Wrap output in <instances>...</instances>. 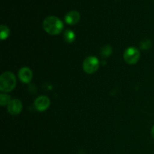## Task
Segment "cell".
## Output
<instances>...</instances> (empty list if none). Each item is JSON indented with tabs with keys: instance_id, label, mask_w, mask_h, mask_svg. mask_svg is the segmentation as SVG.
Listing matches in <instances>:
<instances>
[{
	"instance_id": "1",
	"label": "cell",
	"mask_w": 154,
	"mask_h": 154,
	"mask_svg": "<svg viewBox=\"0 0 154 154\" xmlns=\"http://www.w3.org/2000/svg\"><path fill=\"white\" fill-rule=\"evenodd\" d=\"M63 22L57 17L49 16L47 17L43 22V28L48 34L55 35L60 34L63 29Z\"/></svg>"
},
{
	"instance_id": "2",
	"label": "cell",
	"mask_w": 154,
	"mask_h": 154,
	"mask_svg": "<svg viewBox=\"0 0 154 154\" xmlns=\"http://www.w3.org/2000/svg\"><path fill=\"white\" fill-rule=\"evenodd\" d=\"M17 81L14 75L10 72L2 74L0 77V90L4 93L12 91L16 87Z\"/></svg>"
},
{
	"instance_id": "3",
	"label": "cell",
	"mask_w": 154,
	"mask_h": 154,
	"mask_svg": "<svg viewBox=\"0 0 154 154\" xmlns=\"http://www.w3.org/2000/svg\"><path fill=\"white\" fill-rule=\"evenodd\" d=\"M99 61L96 57H88L83 63V69L87 74H93L99 69Z\"/></svg>"
},
{
	"instance_id": "4",
	"label": "cell",
	"mask_w": 154,
	"mask_h": 154,
	"mask_svg": "<svg viewBox=\"0 0 154 154\" xmlns=\"http://www.w3.org/2000/svg\"><path fill=\"white\" fill-rule=\"evenodd\" d=\"M123 58L125 62L128 64H135L140 59L139 51L135 47H130L125 51Z\"/></svg>"
},
{
	"instance_id": "5",
	"label": "cell",
	"mask_w": 154,
	"mask_h": 154,
	"mask_svg": "<svg viewBox=\"0 0 154 154\" xmlns=\"http://www.w3.org/2000/svg\"><path fill=\"white\" fill-rule=\"evenodd\" d=\"M35 108L39 111H44L48 108L50 106V99L48 96H38L35 100Z\"/></svg>"
},
{
	"instance_id": "6",
	"label": "cell",
	"mask_w": 154,
	"mask_h": 154,
	"mask_svg": "<svg viewBox=\"0 0 154 154\" xmlns=\"http://www.w3.org/2000/svg\"><path fill=\"white\" fill-rule=\"evenodd\" d=\"M22 102L19 99H12L8 105V111L11 115H17L22 111Z\"/></svg>"
},
{
	"instance_id": "7",
	"label": "cell",
	"mask_w": 154,
	"mask_h": 154,
	"mask_svg": "<svg viewBox=\"0 0 154 154\" xmlns=\"http://www.w3.org/2000/svg\"><path fill=\"white\" fill-rule=\"evenodd\" d=\"M18 78L23 83L28 84L32 78V70L27 67H23L22 69H20L19 72H18Z\"/></svg>"
},
{
	"instance_id": "8",
	"label": "cell",
	"mask_w": 154,
	"mask_h": 154,
	"mask_svg": "<svg viewBox=\"0 0 154 154\" xmlns=\"http://www.w3.org/2000/svg\"><path fill=\"white\" fill-rule=\"evenodd\" d=\"M80 18H81V16H80L79 12L76 11H71L68 12L65 16V21L69 25H75L79 22Z\"/></svg>"
},
{
	"instance_id": "9",
	"label": "cell",
	"mask_w": 154,
	"mask_h": 154,
	"mask_svg": "<svg viewBox=\"0 0 154 154\" xmlns=\"http://www.w3.org/2000/svg\"><path fill=\"white\" fill-rule=\"evenodd\" d=\"M64 40L68 43H72L75 40V34L73 31L67 29L64 32Z\"/></svg>"
},
{
	"instance_id": "10",
	"label": "cell",
	"mask_w": 154,
	"mask_h": 154,
	"mask_svg": "<svg viewBox=\"0 0 154 154\" xmlns=\"http://www.w3.org/2000/svg\"><path fill=\"white\" fill-rule=\"evenodd\" d=\"M112 48L110 45H105L101 49L100 54L103 58H108L112 54Z\"/></svg>"
},
{
	"instance_id": "11",
	"label": "cell",
	"mask_w": 154,
	"mask_h": 154,
	"mask_svg": "<svg viewBox=\"0 0 154 154\" xmlns=\"http://www.w3.org/2000/svg\"><path fill=\"white\" fill-rule=\"evenodd\" d=\"M0 37H1L2 40H4L6 39L10 35V29H9L8 27L5 25H1L0 26Z\"/></svg>"
},
{
	"instance_id": "12",
	"label": "cell",
	"mask_w": 154,
	"mask_h": 154,
	"mask_svg": "<svg viewBox=\"0 0 154 154\" xmlns=\"http://www.w3.org/2000/svg\"><path fill=\"white\" fill-rule=\"evenodd\" d=\"M11 101V96L9 95L6 94V93H2L0 95V104L2 106L8 105Z\"/></svg>"
},
{
	"instance_id": "13",
	"label": "cell",
	"mask_w": 154,
	"mask_h": 154,
	"mask_svg": "<svg viewBox=\"0 0 154 154\" xmlns=\"http://www.w3.org/2000/svg\"><path fill=\"white\" fill-rule=\"evenodd\" d=\"M140 47L142 50H148L150 49V47H151V42L148 39H145V40H143L141 42V45Z\"/></svg>"
},
{
	"instance_id": "14",
	"label": "cell",
	"mask_w": 154,
	"mask_h": 154,
	"mask_svg": "<svg viewBox=\"0 0 154 154\" xmlns=\"http://www.w3.org/2000/svg\"><path fill=\"white\" fill-rule=\"evenodd\" d=\"M151 135L154 139V125H153V127H152V129H151Z\"/></svg>"
}]
</instances>
